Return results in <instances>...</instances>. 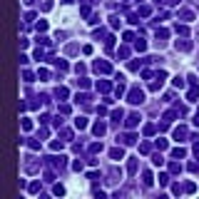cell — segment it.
I'll return each instance as SVG.
<instances>
[{"mask_svg":"<svg viewBox=\"0 0 199 199\" xmlns=\"http://www.w3.org/2000/svg\"><path fill=\"white\" fill-rule=\"evenodd\" d=\"M142 100H144V95H142V90H137V87H134L132 92H130V102H132V105H139Z\"/></svg>","mask_w":199,"mask_h":199,"instance_id":"obj_1","label":"cell"},{"mask_svg":"<svg viewBox=\"0 0 199 199\" xmlns=\"http://www.w3.org/2000/svg\"><path fill=\"white\" fill-rule=\"evenodd\" d=\"M75 127H77V130H85V127H87V120H85V117H77V120H75Z\"/></svg>","mask_w":199,"mask_h":199,"instance_id":"obj_2","label":"cell"},{"mask_svg":"<svg viewBox=\"0 0 199 199\" xmlns=\"http://www.w3.org/2000/svg\"><path fill=\"white\" fill-rule=\"evenodd\" d=\"M95 70L97 72H110V65L107 62H95Z\"/></svg>","mask_w":199,"mask_h":199,"instance_id":"obj_3","label":"cell"},{"mask_svg":"<svg viewBox=\"0 0 199 199\" xmlns=\"http://www.w3.org/2000/svg\"><path fill=\"white\" fill-rule=\"evenodd\" d=\"M139 122V115H130V120H127V127H134Z\"/></svg>","mask_w":199,"mask_h":199,"instance_id":"obj_4","label":"cell"},{"mask_svg":"<svg viewBox=\"0 0 199 199\" xmlns=\"http://www.w3.org/2000/svg\"><path fill=\"white\" fill-rule=\"evenodd\" d=\"M174 137H177V139H182V137H187V130H184V127H177V130H174Z\"/></svg>","mask_w":199,"mask_h":199,"instance_id":"obj_5","label":"cell"},{"mask_svg":"<svg viewBox=\"0 0 199 199\" xmlns=\"http://www.w3.org/2000/svg\"><path fill=\"white\" fill-rule=\"evenodd\" d=\"M112 120L120 122V120H122V110H115V112H112Z\"/></svg>","mask_w":199,"mask_h":199,"instance_id":"obj_6","label":"cell"},{"mask_svg":"<svg viewBox=\"0 0 199 199\" xmlns=\"http://www.w3.org/2000/svg\"><path fill=\"white\" fill-rule=\"evenodd\" d=\"M110 154H112V159H122V149H112Z\"/></svg>","mask_w":199,"mask_h":199,"instance_id":"obj_7","label":"cell"},{"mask_svg":"<svg viewBox=\"0 0 199 199\" xmlns=\"http://www.w3.org/2000/svg\"><path fill=\"white\" fill-rule=\"evenodd\" d=\"M95 134H105V125H102V122L95 125Z\"/></svg>","mask_w":199,"mask_h":199,"instance_id":"obj_8","label":"cell"},{"mask_svg":"<svg viewBox=\"0 0 199 199\" xmlns=\"http://www.w3.org/2000/svg\"><path fill=\"white\" fill-rule=\"evenodd\" d=\"M122 142H125V144H132V142H134V134H125Z\"/></svg>","mask_w":199,"mask_h":199,"instance_id":"obj_9","label":"cell"},{"mask_svg":"<svg viewBox=\"0 0 199 199\" xmlns=\"http://www.w3.org/2000/svg\"><path fill=\"white\" fill-rule=\"evenodd\" d=\"M97 90H102V92H107V90H110V85H107V82H97Z\"/></svg>","mask_w":199,"mask_h":199,"instance_id":"obj_10","label":"cell"},{"mask_svg":"<svg viewBox=\"0 0 199 199\" xmlns=\"http://www.w3.org/2000/svg\"><path fill=\"white\" fill-rule=\"evenodd\" d=\"M144 184H147V187L152 184V174H149V172H144Z\"/></svg>","mask_w":199,"mask_h":199,"instance_id":"obj_11","label":"cell"}]
</instances>
